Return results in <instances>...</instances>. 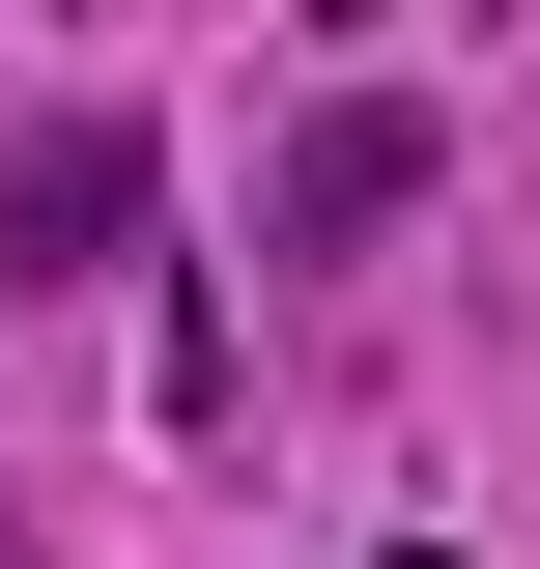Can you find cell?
Masks as SVG:
<instances>
[{"label": "cell", "mask_w": 540, "mask_h": 569, "mask_svg": "<svg viewBox=\"0 0 540 569\" xmlns=\"http://www.w3.org/2000/svg\"><path fill=\"white\" fill-rule=\"evenodd\" d=\"M399 200H427V114H313V142H284V200H257V228H284V257H370Z\"/></svg>", "instance_id": "7a4b0ae2"}, {"label": "cell", "mask_w": 540, "mask_h": 569, "mask_svg": "<svg viewBox=\"0 0 540 569\" xmlns=\"http://www.w3.org/2000/svg\"><path fill=\"white\" fill-rule=\"evenodd\" d=\"M142 228H171V142H142V114H29V142H0V284H29V313L114 284Z\"/></svg>", "instance_id": "6da1fadb"}]
</instances>
